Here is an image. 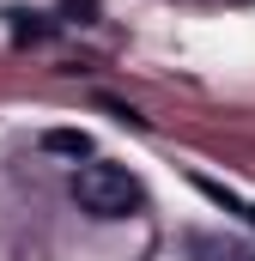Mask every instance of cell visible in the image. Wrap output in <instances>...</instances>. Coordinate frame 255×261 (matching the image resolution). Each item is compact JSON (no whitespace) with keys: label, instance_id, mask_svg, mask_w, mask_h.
Listing matches in <instances>:
<instances>
[{"label":"cell","instance_id":"cell-1","mask_svg":"<svg viewBox=\"0 0 255 261\" xmlns=\"http://www.w3.org/2000/svg\"><path fill=\"white\" fill-rule=\"evenodd\" d=\"M73 200H79V213H91V219H128V213H140V176H128L122 164H79V176H73Z\"/></svg>","mask_w":255,"mask_h":261},{"label":"cell","instance_id":"cell-2","mask_svg":"<svg viewBox=\"0 0 255 261\" xmlns=\"http://www.w3.org/2000/svg\"><path fill=\"white\" fill-rule=\"evenodd\" d=\"M189 255H200V261H255L243 243H225V237H207V231L189 237Z\"/></svg>","mask_w":255,"mask_h":261},{"label":"cell","instance_id":"cell-3","mask_svg":"<svg viewBox=\"0 0 255 261\" xmlns=\"http://www.w3.org/2000/svg\"><path fill=\"white\" fill-rule=\"evenodd\" d=\"M43 152H67V158H91V134H79V128H49V134H43Z\"/></svg>","mask_w":255,"mask_h":261},{"label":"cell","instance_id":"cell-4","mask_svg":"<svg viewBox=\"0 0 255 261\" xmlns=\"http://www.w3.org/2000/svg\"><path fill=\"white\" fill-rule=\"evenodd\" d=\"M67 12H79V24H85V18H91V12H97V0H61Z\"/></svg>","mask_w":255,"mask_h":261},{"label":"cell","instance_id":"cell-5","mask_svg":"<svg viewBox=\"0 0 255 261\" xmlns=\"http://www.w3.org/2000/svg\"><path fill=\"white\" fill-rule=\"evenodd\" d=\"M249 219H255V206H249Z\"/></svg>","mask_w":255,"mask_h":261}]
</instances>
